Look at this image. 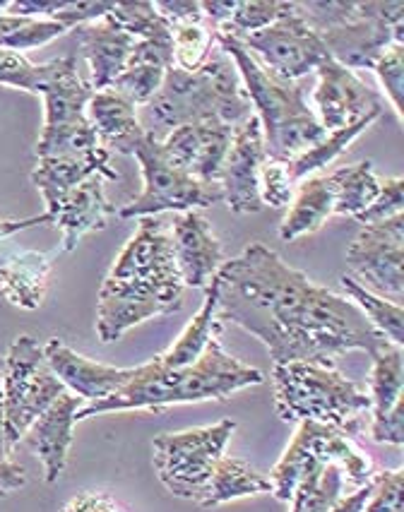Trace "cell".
Wrapping results in <instances>:
<instances>
[{"label": "cell", "instance_id": "6da1fadb", "mask_svg": "<svg viewBox=\"0 0 404 512\" xmlns=\"http://www.w3.org/2000/svg\"><path fill=\"white\" fill-rule=\"evenodd\" d=\"M212 282L219 323L229 320L258 337L275 363L332 366L347 351L373 356L392 344L347 296L313 284L260 241L224 260Z\"/></svg>", "mask_w": 404, "mask_h": 512}, {"label": "cell", "instance_id": "7a4b0ae2", "mask_svg": "<svg viewBox=\"0 0 404 512\" xmlns=\"http://www.w3.org/2000/svg\"><path fill=\"white\" fill-rule=\"evenodd\" d=\"M183 289L171 234L157 217H142L138 231L101 284L99 339L111 344L145 320L178 313L183 308Z\"/></svg>", "mask_w": 404, "mask_h": 512}, {"label": "cell", "instance_id": "3957f363", "mask_svg": "<svg viewBox=\"0 0 404 512\" xmlns=\"http://www.w3.org/2000/svg\"><path fill=\"white\" fill-rule=\"evenodd\" d=\"M222 332V330H219ZM219 332L207 342L200 359L183 368H166L154 356L150 363L135 366L133 378L104 400L89 402L80 409L75 421L89 416L128 412V409H152L162 412L171 404H193L207 400H229L234 392L265 383L258 368L246 366L227 354L219 342Z\"/></svg>", "mask_w": 404, "mask_h": 512}, {"label": "cell", "instance_id": "277c9868", "mask_svg": "<svg viewBox=\"0 0 404 512\" xmlns=\"http://www.w3.org/2000/svg\"><path fill=\"white\" fill-rule=\"evenodd\" d=\"M241 75L231 58L215 44L210 58L195 73L169 68L150 104L138 111L140 125L152 140L162 142L171 130L190 123L236 125L251 116Z\"/></svg>", "mask_w": 404, "mask_h": 512}, {"label": "cell", "instance_id": "5b68a950", "mask_svg": "<svg viewBox=\"0 0 404 512\" xmlns=\"http://www.w3.org/2000/svg\"><path fill=\"white\" fill-rule=\"evenodd\" d=\"M217 44L239 70L246 97L263 128L265 152L270 162H294L301 152L328 135L318 123L316 113L308 109L306 89L299 82L272 77L239 39L217 34Z\"/></svg>", "mask_w": 404, "mask_h": 512}, {"label": "cell", "instance_id": "8992f818", "mask_svg": "<svg viewBox=\"0 0 404 512\" xmlns=\"http://www.w3.org/2000/svg\"><path fill=\"white\" fill-rule=\"evenodd\" d=\"M272 385L275 409L282 421H318L356 438L371 416L368 392L344 378L335 366L306 361L275 363Z\"/></svg>", "mask_w": 404, "mask_h": 512}, {"label": "cell", "instance_id": "52a82bcc", "mask_svg": "<svg viewBox=\"0 0 404 512\" xmlns=\"http://www.w3.org/2000/svg\"><path fill=\"white\" fill-rule=\"evenodd\" d=\"M44 130L37 142V159L63 157L99 147L97 135L87 121V104L94 89L77 73V58L65 56L44 63Z\"/></svg>", "mask_w": 404, "mask_h": 512}, {"label": "cell", "instance_id": "ba28073f", "mask_svg": "<svg viewBox=\"0 0 404 512\" xmlns=\"http://www.w3.org/2000/svg\"><path fill=\"white\" fill-rule=\"evenodd\" d=\"M3 404H5V450H15L65 388L46 363L44 347L29 335L13 339L3 359Z\"/></svg>", "mask_w": 404, "mask_h": 512}, {"label": "cell", "instance_id": "9c48e42d", "mask_svg": "<svg viewBox=\"0 0 404 512\" xmlns=\"http://www.w3.org/2000/svg\"><path fill=\"white\" fill-rule=\"evenodd\" d=\"M236 424L231 419L212 426L188 428L178 433H159L154 438V469L171 496L200 503L215 464L224 455Z\"/></svg>", "mask_w": 404, "mask_h": 512}, {"label": "cell", "instance_id": "30bf717a", "mask_svg": "<svg viewBox=\"0 0 404 512\" xmlns=\"http://www.w3.org/2000/svg\"><path fill=\"white\" fill-rule=\"evenodd\" d=\"M133 157L140 162L145 188L138 198L118 207L121 219L157 217L162 212H190L224 202L219 183H202L178 169L164 157L162 142L152 140L147 133L133 150Z\"/></svg>", "mask_w": 404, "mask_h": 512}, {"label": "cell", "instance_id": "8fae6325", "mask_svg": "<svg viewBox=\"0 0 404 512\" xmlns=\"http://www.w3.org/2000/svg\"><path fill=\"white\" fill-rule=\"evenodd\" d=\"M320 39L335 63L347 70H373L390 46H404V3L356 0L354 15Z\"/></svg>", "mask_w": 404, "mask_h": 512}, {"label": "cell", "instance_id": "7c38bea8", "mask_svg": "<svg viewBox=\"0 0 404 512\" xmlns=\"http://www.w3.org/2000/svg\"><path fill=\"white\" fill-rule=\"evenodd\" d=\"M239 41L267 73L284 82H299L303 75L316 73L330 58L320 34L294 13V0L287 15Z\"/></svg>", "mask_w": 404, "mask_h": 512}, {"label": "cell", "instance_id": "4fadbf2b", "mask_svg": "<svg viewBox=\"0 0 404 512\" xmlns=\"http://www.w3.org/2000/svg\"><path fill=\"white\" fill-rule=\"evenodd\" d=\"M352 277L383 299L400 301L404 294V214L361 226L347 250Z\"/></svg>", "mask_w": 404, "mask_h": 512}, {"label": "cell", "instance_id": "5bb4252c", "mask_svg": "<svg viewBox=\"0 0 404 512\" xmlns=\"http://www.w3.org/2000/svg\"><path fill=\"white\" fill-rule=\"evenodd\" d=\"M267 162L263 128L255 113L246 121L234 125L231 133V145L222 164V186L224 202L236 214H255L263 210L260 200V169Z\"/></svg>", "mask_w": 404, "mask_h": 512}, {"label": "cell", "instance_id": "9a60e30c", "mask_svg": "<svg viewBox=\"0 0 404 512\" xmlns=\"http://www.w3.org/2000/svg\"><path fill=\"white\" fill-rule=\"evenodd\" d=\"M316 73L318 85L313 92V101H316L313 113L325 133L364 121L373 113H383L378 94L354 70H347L344 65L328 58Z\"/></svg>", "mask_w": 404, "mask_h": 512}, {"label": "cell", "instance_id": "2e32d148", "mask_svg": "<svg viewBox=\"0 0 404 512\" xmlns=\"http://www.w3.org/2000/svg\"><path fill=\"white\" fill-rule=\"evenodd\" d=\"M231 133L234 125L217 121L181 125L162 140V152L171 164L198 181L219 183Z\"/></svg>", "mask_w": 404, "mask_h": 512}, {"label": "cell", "instance_id": "e0dca14e", "mask_svg": "<svg viewBox=\"0 0 404 512\" xmlns=\"http://www.w3.org/2000/svg\"><path fill=\"white\" fill-rule=\"evenodd\" d=\"M104 183V176H89L87 181L70 188L68 193L46 200V214L51 217V224L61 229V250L65 253L75 250L82 236L106 229L109 217L118 214V207L106 200Z\"/></svg>", "mask_w": 404, "mask_h": 512}, {"label": "cell", "instance_id": "ac0fdd59", "mask_svg": "<svg viewBox=\"0 0 404 512\" xmlns=\"http://www.w3.org/2000/svg\"><path fill=\"white\" fill-rule=\"evenodd\" d=\"M171 241L183 287L207 289L224 263V250L200 212H178L171 226Z\"/></svg>", "mask_w": 404, "mask_h": 512}, {"label": "cell", "instance_id": "d6986e66", "mask_svg": "<svg viewBox=\"0 0 404 512\" xmlns=\"http://www.w3.org/2000/svg\"><path fill=\"white\" fill-rule=\"evenodd\" d=\"M44 356L63 388H68L82 402H97L114 395L135 373V368H116L87 359L56 337L46 342Z\"/></svg>", "mask_w": 404, "mask_h": 512}, {"label": "cell", "instance_id": "ffe728a7", "mask_svg": "<svg viewBox=\"0 0 404 512\" xmlns=\"http://www.w3.org/2000/svg\"><path fill=\"white\" fill-rule=\"evenodd\" d=\"M85 407L80 397L65 390L51 402V407L29 426L27 438L32 443L34 452L44 464L46 484H56L61 479L65 462H68L70 445H73V428L75 416Z\"/></svg>", "mask_w": 404, "mask_h": 512}, {"label": "cell", "instance_id": "44dd1931", "mask_svg": "<svg viewBox=\"0 0 404 512\" xmlns=\"http://www.w3.org/2000/svg\"><path fill=\"white\" fill-rule=\"evenodd\" d=\"M294 438L303 445L308 457L323 464H335L340 469L344 484L352 488L366 486L371 476L376 474L366 452L340 428L318 424V421H299Z\"/></svg>", "mask_w": 404, "mask_h": 512}, {"label": "cell", "instance_id": "7402d4cb", "mask_svg": "<svg viewBox=\"0 0 404 512\" xmlns=\"http://www.w3.org/2000/svg\"><path fill=\"white\" fill-rule=\"evenodd\" d=\"M75 29L77 39H80L82 53H85L89 63V73H92L89 87H92L94 92L109 89L114 85L116 77L128 68L130 56H133L138 39L130 37L128 32H123L109 15Z\"/></svg>", "mask_w": 404, "mask_h": 512}, {"label": "cell", "instance_id": "603a6c76", "mask_svg": "<svg viewBox=\"0 0 404 512\" xmlns=\"http://www.w3.org/2000/svg\"><path fill=\"white\" fill-rule=\"evenodd\" d=\"M87 121L97 135L99 147L106 152L130 154L145 138V130L140 125L138 106L130 104L114 89H99L92 94L87 104Z\"/></svg>", "mask_w": 404, "mask_h": 512}, {"label": "cell", "instance_id": "cb8c5ba5", "mask_svg": "<svg viewBox=\"0 0 404 512\" xmlns=\"http://www.w3.org/2000/svg\"><path fill=\"white\" fill-rule=\"evenodd\" d=\"M111 152L104 147H92V150L63 154V157H44L37 159L32 171V183L44 195L46 200L58 198L68 193L70 188L80 186L89 176H104L106 181H118V171L109 166Z\"/></svg>", "mask_w": 404, "mask_h": 512}, {"label": "cell", "instance_id": "d4e9b609", "mask_svg": "<svg viewBox=\"0 0 404 512\" xmlns=\"http://www.w3.org/2000/svg\"><path fill=\"white\" fill-rule=\"evenodd\" d=\"M51 277V255L39 250H20L0 267V294L8 303L25 311L44 306Z\"/></svg>", "mask_w": 404, "mask_h": 512}, {"label": "cell", "instance_id": "484cf974", "mask_svg": "<svg viewBox=\"0 0 404 512\" xmlns=\"http://www.w3.org/2000/svg\"><path fill=\"white\" fill-rule=\"evenodd\" d=\"M335 207V190H332L330 174L308 176L296 186L294 200L279 226V238L282 241H296V238L316 234V231L328 222Z\"/></svg>", "mask_w": 404, "mask_h": 512}, {"label": "cell", "instance_id": "4316f807", "mask_svg": "<svg viewBox=\"0 0 404 512\" xmlns=\"http://www.w3.org/2000/svg\"><path fill=\"white\" fill-rule=\"evenodd\" d=\"M260 493H272L270 479L255 472L251 464L239 460V457L222 455L215 464V472H212L205 496L198 505L202 510H212L224 503H231V500L260 496Z\"/></svg>", "mask_w": 404, "mask_h": 512}, {"label": "cell", "instance_id": "83f0119b", "mask_svg": "<svg viewBox=\"0 0 404 512\" xmlns=\"http://www.w3.org/2000/svg\"><path fill=\"white\" fill-rule=\"evenodd\" d=\"M222 330V323L217 320V284L210 282V287L205 289V303L195 318L186 325V330L178 335V339L171 344L164 354H159L157 359L162 361L166 368H183L190 366L200 359V354L205 351L207 342Z\"/></svg>", "mask_w": 404, "mask_h": 512}, {"label": "cell", "instance_id": "f1b7e54d", "mask_svg": "<svg viewBox=\"0 0 404 512\" xmlns=\"http://www.w3.org/2000/svg\"><path fill=\"white\" fill-rule=\"evenodd\" d=\"M330 181L335 190L332 214H342V217H359L380 193V178L373 174L371 162L340 166L330 171Z\"/></svg>", "mask_w": 404, "mask_h": 512}, {"label": "cell", "instance_id": "f546056e", "mask_svg": "<svg viewBox=\"0 0 404 512\" xmlns=\"http://www.w3.org/2000/svg\"><path fill=\"white\" fill-rule=\"evenodd\" d=\"M342 491L344 479L335 464L308 460L299 484L291 493V512H330Z\"/></svg>", "mask_w": 404, "mask_h": 512}, {"label": "cell", "instance_id": "4dcf8cb0", "mask_svg": "<svg viewBox=\"0 0 404 512\" xmlns=\"http://www.w3.org/2000/svg\"><path fill=\"white\" fill-rule=\"evenodd\" d=\"M371 419H380L402 400L404 390V354L402 347L388 344L371 356Z\"/></svg>", "mask_w": 404, "mask_h": 512}, {"label": "cell", "instance_id": "1f68e13d", "mask_svg": "<svg viewBox=\"0 0 404 512\" xmlns=\"http://www.w3.org/2000/svg\"><path fill=\"white\" fill-rule=\"evenodd\" d=\"M340 284L344 294L349 296V301L366 315V320L371 323L380 335L388 337V342L402 347L404 344V311L400 303L383 299V296L373 294L366 287H361L352 275H342Z\"/></svg>", "mask_w": 404, "mask_h": 512}, {"label": "cell", "instance_id": "d6a6232c", "mask_svg": "<svg viewBox=\"0 0 404 512\" xmlns=\"http://www.w3.org/2000/svg\"><path fill=\"white\" fill-rule=\"evenodd\" d=\"M380 116H383V113H373V116L364 118V121L347 125V128H340V130H332V133L325 135L323 140L316 142V145L308 147L306 152H301L294 162L287 164L291 178L299 183V181H303V178L313 176L316 171L325 169V166H328L330 162H335V159L340 157V154L347 150V147L352 145V142L359 138L366 128H371V123H376Z\"/></svg>", "mask_w": 404, "mask_h": 512}, {"label": "cell", "instance_id": "836d02e7", "mask_svg": "<svg viewBox=\"0 0 404 512\" xmlns=\"http://www.w3.org/2000/svg\"><path fill=\"white\" fill-rule=\"evenodd\" d=\"M171 44H174V65L195 73L210 58L217 44V29L202 17L195 22H183V25L171 27Z\"/></svg>", "mask_w": 404, "mask_h": 512}, {"label": "cell", "instance_id": "e575fe53", "mask_svg": "<svg viewBox=\"0 0 404 512\" xmlns=\"http://www.w3.org/2000/svg\"><path fill=\"white\" fill-rule=\"evenodd\" d=\"M291 10V0H236L234 13L217 34H227V37L241 39L246 34L260 32V29L270 27L279 17L287 15Z\"/></svg>", "mask_w": 404, "mask_h": 512}, {"label": "cell", "instance_id": "d590c367", "mask_svg": "<svg viewBox=\"0 0 404 512\" xmlns=\"http://www.w3.org/2000/svg\"><path fill=\"white\" fill-rule=\"evenodd\" d=\"M123 32L138 41H171V27L157 13L150 0H138V3H116L109 13Z\"/></svg>", "mask_w": 404, "mask_h": 512}, {"label": "cell", "instance_id": "8d00e7d4", "mask_svg": "<svg viewBox=\"0 0 404 512\" xmlns=\"http://www.w3.org/2000/svg\"><path fill=\"white\" fill-rule=\"evenodd\" d=\"M166 70L154 68V65H128L121 75L116 77L114 85L109 89L121 94L123 99H128L133 106H145L150 104L154 94L162 87Z\"/></svg>", "mask_w": 404, "mask_h": 512}, {"label": "cell", "instance_id": "74e56055", "mask_svg": "<svg viewBox=\"0 0 404 512\" xmlns=\"http://www.w3.org/2000/svg\"><path fill=\"white\" fill-rule=\"evenodd\" d=\"M44 70V63H29L25 53L0 49V85L39 94L41 82H44Z\"/></svg>", "mask_w": 404, "mask_h": 512}, {"label": "cell", "instance_id": "f35d334b", "mask_svg": "<svg viewBox=\"0 0 404 512\" xmlns=\"http://www.w3.org/2000/svg\"><path fill=\"white\" fill-rule=\"evenodd\" d=\"M371 496L364 512H404V472L388 469L371 476Z\"/></svg>", "mask_w": 404, "mask_h": 512}, {"label": "cell", "instance_id": "ab89813d", "mask_svg": "<svg viewBox=\"0 0 404 512\" xmlns=\"http://www.w3.org/2000/svg\"><path fill=\"white\" fill-rule=\"evenodd\" d=\"M260 200L263 205L275 207V210H284V207L291 205L296 193V181L289 174L287 164L279 162H267L260 169Z\"/></svg>", "mask_w": 404, "mask_h": 512}, {"label": "cell", "instance_id": "60d3db41", "mask_svg": "<svg viewBox=\"0 0 404 512\" xmlns=\"http://www.w3.org/2000/svg\"><path fill=\"white\" fill-rule=\"evenodd\" d=\"M373 73L378 75L380 87L385 89V97L390 99L392 109L402 121V94H404V46H390L378 63L373 65Z\"/></svg>", "mask_w": 404, "mask_h": 512}, {"label": "cell", "instance_id": "b9f144b4", "mask_svg": "<svg viewBox=\"0 0 404 512\" xmlns=\"http://www.w3.org/2000/svg\"><path fill=\"white\" fill-rule=\"evenodd\" d=\"M404 207V178H380V193L378 198L371 202L366 212H361L359 217H354L361 226L366 224H378L385 219L397 217Z\"/></svg>", "mask_w": 404, "mask_h": 512}, {"label": "cell", "instance_id": "7bdbcfd3", "mask_svg": "<svg viewBox=\"0 0 404 512\" xmlns=\"http://www.w3.org/2000/svg\"><path fill=\"white\" fill-rule=\"evenodd\" d=\"M116 3H65L61 10H58L56 15L51 17L53 22H58V25L65 27L70 32V29L75 27H82V25H89V22H97L101 20L104 15H109L111 10H114Z\"/></svg>", "mask_w": 404, "mask_h": 512}, {"label": "cell", "instance_id": "ee69618b", "mask_svg": "<svg viewBox=\"0 0 404 512\" xmlns=\"http://www.w3.org/2000/svg\"><path fill=\"white\" fill-rule=\"evenodd\" d=\"M371 438L376 443L385 445H404V416H402V400L380 419H371Z\"/></svg>", "mask_w": 404, "mask_h": 512}, {"label": "cell", "instance_id": "f6af8a7d", "mask_svg": "<svg viewBox=\"0 0 404 512\" xmlns=\"http://www.w3.org/2000/svg\"><path fill=\"white\" fill-rule=\"evenodd\" d=\"M63 512H123V510L118 508L109 496H104V493H82V496L70 500V503L63 508Z\"/></svg>", "mask_w": 404, "mask_h": 512}, {"label": "cell", "instance_id": "bcb514c9", "mask_svg": "<svg viewBox=\"0 0 404 512\" xmlns=\"http://www.w3.org/2000/svg\"><path fill=\"white\" fill-rule=\"evenodd\" d=\"M27 484V472L22 464L8 462L3 460L0 462V496H8V493L17 491Z\"/></svg>", "mask_w": 404, "mask_h": 512}, {"label": "cell", "instance_id": "7dc6e473", "mask_svg": "<svg viewBox=\"0 0 404 512\" xmlns=\"http://www.w3.org/2000/svg\"><path fill=\"white\" fill-rule=\"evenodd\" d=\"M236 8V0H202L200 10L212 27L219 29L229 20Z\"/></svg>", "mask_w": 404, "mask_h": 512}, {"label": "cell", "instance_id": "c3c4849f", "mask_svg": "<svg viewBox=\"0 0 404 512\" xmlns=\"http://www.w3.org/2000/svg\"><path fill=\"white\" fill-rule=\"evenodd\" d=\"M371 481L366 486L354 488V493H347V496H340L335 500L330 512H364L366 508V500L371 496Z\"/></svg>", "mask_w": 404, "mask_h": 512}, {"label": "cell", "instance_id": "681fc988", "mask_svg": "<svg viewBox=\"0 0 404 512\" xmlns=\"http://www.w3.org/2000/svg\"><path fill=\"white\" fill-rule=\"evenodd\" d=\"M39 224H51L49 214L44 212V214H39V217H29V219H0V241H3V238L20 234V231H25V229H32V226H39Z\"/></svg>", "mask_w": 404, "mask_h": 512}, {"label": "cell", "instance_id": "f907efd6", "mask_svg": "<svg viewBox=\"0 0 404 512\" xmlns=\"http://www.w3.org/2000/svg\"><path fill=\"white\" fill-rule=\"evenodd\" d=\"M5 404H3V385H0V462L5 460Z\"/></svg>", "mask_w": 404, "mask_h": 512}]
</instances>
